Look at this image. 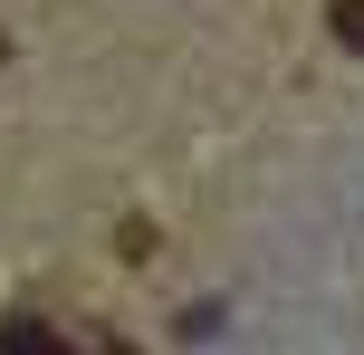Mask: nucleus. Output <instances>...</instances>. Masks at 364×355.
Here are the masks:
<instances>
[{"instance_id":"obj_2","label":"nucleus","mask_w":364,"mask_h":355,"mask_svg":"<svg viewBox=\"0 0 364 355\" xmlns=\"http://www.w3.org/2000/svg\"><path fill=\"white\" fill-rule=\"evenodd\" d=\"M10 355H68V346H58V337H38V327H19V337H10Z\"/></svg>"},{"instance_id":"obj_3","label":"nucleus","mask_w":364,"mask_h":355,"mask_svg":"<svg viewBox=\"0 0 364 355\" xmlns=\"http://www.w3.org/2000/svg\"><path fill=\"white\" fill-rule=\"evenodd\" d=\"M0 58H10V38H0Z\"/></svg>"},{"instance_id":"obj_1","label":"nucleus","mask_w":364,"mask_h":355,"mask_svg":"<svg viewBox=\"0 0 364 355\" xmlns=\"http://www.w3.org/2000/svg\"><path fill=\"white\" fill-rule=\"evenodd\" d=\"M326 29H336L346 58H364V0H326Z\"/></svg>"}]
</instances>
